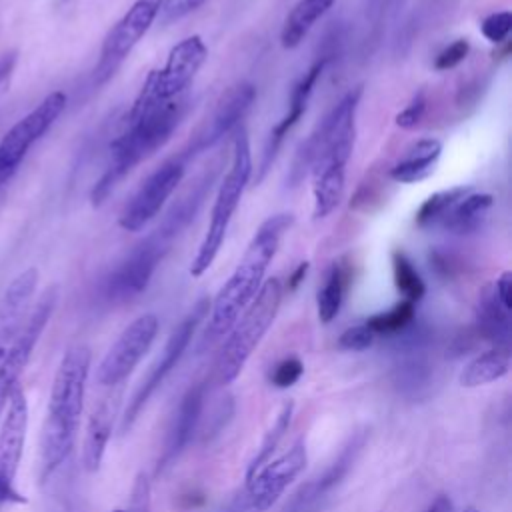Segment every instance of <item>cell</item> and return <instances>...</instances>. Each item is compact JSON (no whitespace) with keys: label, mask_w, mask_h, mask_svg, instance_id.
Wrapping results in <instances>:
<instances>
[{"label":"cell","mask_w":512,"mask_h":512,"mask_svg":"<svg viewBox=\"0 0 512 512\" xmlns=\"http://www.w3.org/2000/svg\"><path fill=\"white\" fill-rule=\"evenodd\" d=\"M362 86L344 94L338 104L320 120L312 134L298 146L288 170V186H298L312 172L314 220H322L336 210L344 196L346 164L354 150L356 110Z\"/></svg>","instance_id":"6da1fadb"},{"label":"cell","mask_w":512,"mask_h":512,"mask_svg":"<svg viewBox=\"0 0 512 512\" xmlns=\"http://www.w3.org/2000/svg\"><path fill=\"white\" fill-rule=\"evenodd\" d=\"M92 352L86 344L70 346L52 378L46 418L40 434V474L48 478L70 456L84 410Z\"/></svg>","instance_id":"7a4b0ae2"},{"label":"cell","mask_w":512,"mask_h":512,"mask_svg":"<svg viewBox=\"0 0 512 512\" xmlns=\"http://www.w3.org/2000/svg\"><path fill=\"white\" fill-rule=\"evenodd\" d=\"M294 216L290 212H280L266 218L252 240L248 242L240 262L236 264L230 278L222 284L218 294L210 304V322L206 328V338L216 340L234 326L252 298L264 284L266 270L274 260L282 236L290 230Z\"/></svg>","instance_id":"3957f363"},{"label":"cell","mask_w":512,"mask_h":512,"mask_svg":"<svg viewBox=\"0 0 512 512\" xmlns=\"http://www.w3.org/2000/svg\"><path fill=\"white\" fill-rule=\"evenodd\" d=\"M186 110L188 94H182L138 118L124 120V130L110 144V162L92 186V206H102L124 176L170 140Z\"/></svg>","instance_id":"277c9868"},{"label":"cell","mask_w":512,"mask_h":512,"mask_svg":"<svg viewBox=\"0 0 512 512\" xmlns=\"http://www.w3.org/2000/svg\"><path fill=\"white\" fill-rule=\"evenodd\" d=\"M282 282L278 278H268L234 326L228 330V338L216 360V380L218 384H230L238 378L246 366L252 352L262 342L264 334L274 324L280 304H282Z\"/></svg>","instance_id":"5b68a950"},{"label":"cell","mask_w":512,"mask_h":512,"mask_svg":"<svg viewBox=\"0 0 512 512\" xmlns=\"http://www.w3.org/2000/svg\"><path fill=\"white\" fill-rule=\"evenodd\" d=\"M252 176V152H250V140L246 130H240L234 140V152H232V164L226 172V176L220 182V188L216 192V200L212 204L210 222L206 228V234L192 258L190 274L202 276L216 260L228 226L232 222V216L240 204V198L246 190V184Z\"/></svg>","instance_id":"8992f818"},{"label":"cell","mask_w":512,"mask_h":512,"mask_svg":"<svg viewBox=\"0 0 512 512\" xmlns=\"http://www.w3.org/2000/svg\"><path fill=\"white\" fill-rule=\"evenodd\" d=\"M206 56H208V48L198 34L188 36V38L180 40L176 46H172L164 66L152 70L146 76V80H144V84L124 120L138 118V116L186 94V90L194 82L198 70L206 62Z\"/></svg>","instance_id":"52a82bcc"},{"label":"cell","mask_w":512,"mask_h":512,"mask_svg":"<svg viewBox=\"0 0 512 512\" xmlns=\"http://www.w3.org/2000/svg\"><path fill=\"white\" fill-rule=\"evenodd\" d=\"M56 304L58 286L52 284L40 294L26 320L20 324L16 336L4 348V354L0 358V418L4 414L10 394L16 390V386H20V376L26 370L42 332L52 318Z\"/></svg>","instance_id":"ba28073f"},{"label":"cell","mask_w":512,"mask_h":512,"mask_svg":"<svg viewBox=\"0 0 512 512\" xmlns=\"http://www.w3.org/2000/svg\"><path fill=\"white\" fill-rule=\"evenodd\" d=\"M306 460V446L298 440L288 452L258 468L226 512H268L284 490L304 472Z\"/></svg>","instance_id":"9c48e42d"},{"label":"cell","mask_w":512,"mask_h":512,"mask_svg":"<svg viewBox=\"0 0 512 512\" xmlns=\"http://www.w3.org/2000/svg\"><path fill=\"white\" fill-rule=\"evenodd\" d=\"M208 312H210V302L206 298H202L180 320V324L172 330V334L168 336L166 346H164L160 358L150 368L146 380H142V384L138 386V390L134 392V396L130 398V402H128V406L124 410V416H122V422H120V432L122 434H126L132 428V424L136 422L140 410L146 406L150 396L158 390V386L166 380V376L176 368V364L180 362L182 354L186 352V348H188V344H190L198 324L208 316Z\"/></svg>","instance_id":"30bf717a"},{"label":"cell","mask_w":512,"mask_h":512,"mask_svg":"<svg viewBox=\"0 0 512 512\" xmlns=\"http://www.w3.org/2000/svg\"><path fill=\"white\" fill-rule=\"evenodd\" d=\"M62 90L50 92L34 110L20 118L0 140V188L16 174L28 150L50 130L66 108Z\"/></svg>","instance_id":"8fae6325"},{"label":"cell","mask_w":512,"mask_h":512,"mask_svg":"<svg viewBox=\"0 0 512 512\" xmlns=\"http://www.w3.org/2000/svg\"><path fill=\"white\" fill-rule=\"evenodd\" d=\"M28 432V400L22 386L10 394L0 418V508L20 504L24 496L16 488V476Z\"/></svg>","instance_id":"7c38bea8"},{"label":"cell","mask_w":512,"mask_h":512,"mask_svg":"<svg viewBox=\"0 0 512 512\" xmlns=\"http://www.w3.org/2000/svg\"><path fill=\"white\" fill-rule=\"evenodd\" d=\"M164 0H136L124 16L108 30L104 36L100 58L94 70V80L98 84L106 82L118 66L128 58L134 46L144 38L150 30L152 22L158 18Z\"/></svg>","instance_id":"4fadbf2b"},{"label":"cell","mask_w":512,"mask_h":512,"mask_svg":"<svg viewBox=\"0 0 512 512\" xmlns=\"http://www.w3.org/2000/svg\"><path fill=\"white\" fill-rule=\"evenodd\" d=\"M186 158L174 156L160 164L136 190V194L124 206L118 224L126 232H140L150 220L158 216L166 200L174 194L184 178Z\"/></svg>","instance_id":"5bb4252c"},{"label":"cell","mask_w":512,"mask_h":512,"mask_svg":"<svg viewBox=\"0 0 512 512\" xmlns=\"http://www.w3.org/2000/svg\"><path fill=\"white\" fill-rule=\"evenodd\" d=\"M158 334V318L156 314H142L132 320L116 338V342L108 348L102 362L96 370L98 384L106 388H114L122 384L144 354L150 350L154 338Z\"/></svg>","instance_id":"9a60e30c"},{"label":"cell","mask_w":512,"mask_h":512,"mask_svg":"<svg viewBox=\"0 0 512 512\" xmlns=\"http://www.w3.org/2000/svg\"><path fill=\"white\" fill-rule=\"evenodd\" d=\"M168 248L170 244L164 242L156 232L148 234L106 278L104 296L110 302H126L138 296L148 286L156 266L160 264Z\"/></svg>","instance_id":"2e32d148"},{"label":"cell","mask_w":512,"mask_h":512,"mask_svg":"<svg viewBox=\"0 0 512 512\" xmlns=\"http://www.w3.org/2000/svg\"><path fill=\"white\" fill-rule=\"evenodd\" d=\"M328 64V58L322 56L318 58L306 72L304 76L294 84L292 92H290V100H288V110L286 114L272 126V130L268 132V138L264 142V148H262V156H260V162H258V168H256V184H260L268 170L272 168L274 160H276V154L284 142V138L288 136V132L298 124V120L304 116L306 108H308V100L312 96V90L318 82V78L322 76V70L326 68Z\"/></svg>","instance_id":"e0dca14e"},{"label":"cell","mask_w":512,"mask_h":512,"mask_svg":"<svg viewBox=\"0 0 512 512\" xmlns=\"http://www.w3.org/2000/svg\"><path fill=\"white\" fill-rule=\"evenodd\" d=\"M254 100H256V88L250 82H240L230 86L226 94H222L206 128L198 132V136H194V140L190 142V146L184 150L182 156L188 160L212 148L216 142H220L244 118V114L250 110Z\"/></svg>","instance_id":"ac0fdd59"},{"label":"cell","mask_w":512,"mask_h":512,"mask_svg":"<svg viewBox=\"0 0 512 512\" xmlns=\"http://www.w3.org/2000/svg\"><path fill=\"white\" fill-rule=\"evenodd\" d=\"M204 398H206V384H202V382L190 386L186 390V394L182 396V400L178 404V410H176V418H174V422L168 430L166 444H164L162 456L158 460L156 472H162L164 468H168L182 454V450L188 446V442L192 440V436L196 432V426L200 422Z\"/></svg>","instance_id":"d6986e66"},{"label":"cell","mask_w":512,"mask_h":512,"mask_svg":"<svg viewBox=\"0 0 512 512\" xmlns=\"http://www.w3.org/2000/svg\"><path fill=\"white\" fill-rule=\"evenodd\" d=\"M36 284H38V270L32 266L16 274L6 286L0 298V348H6L10 344L20 324L24 322V314L36 290Z\"/></svg>","instance_id":"ffe728a7"},{"label":"cell","mask_w":512,"mask_h":512,"mask_svg":"<svg viewBox=\"0 0 512 512\" xmlns=\"http://www.w3.org/2000/svg\"><path fill=\"white\" fill-rule=\"evenodd\" d=\"M114 416H116V396H104L94 404L88 424H86V434L82 442V464L86 472H96L104 460L108 440L112 436V426H114Z\"/></svg>","instance_id":"44dd1931"},{"label":"cell","mask_w":512,"mask_h":512,"mask_svg":"<svg viewBox=\"0 0 512 512\" xmlns=\"http://www.w3.org/2000/svg\"><path fill=\"white\" fill-rule=\"evenodd\" d=\"M216 176V166L204 174H200L194 184L176 200V204L168 210V214L164 216V220L154 228V232L166 240L168 244H172V240L194 220V216L198 214L210 186L212 180Z\"/></svg>","instance_id":"7402d4cb"},{"label":"cell","mask_w":512,"mask_h":512,"mask_svg":"<svg viewBox=\"0 0 512 512\" xmlns=\"http://www.w3.org/2000/svg\"><path fill=\"white\" fill-rule=\"evenodd\" d=\"M442 142L436 138H422L406 150V156L390 168V178L400 184H412L428 178L440 158Z\"/></svg>","instance_id":"603a6c76"},{"label":"cell","mask_w":512,"mask_h":512,"mask_svg":"<svg viewBox=\"0 0 512 512\" xmlns=\"http://www.w3.org/2000/svg\"><path fill=\"white\" fill-rule=\"evenodd\" d=\"M494 204V196L486 192H468L440 222V228L454 234L476 232L486 220L488 210Z\"/></svg>","instance_id":"cb8c5ba5"},{"label":"cell","mask_w":512,"mask_h":512,"mask_svg":"<svg viewBox=\"0 0 512 512\" xmlns=\"http://www.w3.org/2000/svg\"><path fill=\"white\" fill-rule=\"evenodd\" d=\"M336 0H300L290 14L284 20L280 42L284 48H296L308 32L314 28V24L332 8Z\"/></svg>","instance_id":"d4e9b609"},{"label":"cell","mask_w":512,"mask_h":512,"mask_svg":"<svg viewBox=\"0 0 512 512\" xmlns=\"http://www.w3.org/2000/svg\"><path fill=\"white\" fill-rule=\"evenodd\" d=\"M510 370V350L494 346L470 360L460 372V384L464 388H478L504 378Z\"/></svg>","instance_id":"484cf974"},{"label":"cell","mask_w":512,"mask_h":512,"mask_svg":"<svg viewBox=\"0 0 512 512\" xmlns=\"http://www.w3.org/2000/svg\"><path fill=\"white\" fill-rule=\"evenodd\" d=\"M478 328L498 348L510 350V312L496 300L492 286H486L478 300Z\"/></svg>","instance_id":"4316f807"},{"label":"cell","mask_w":512,"mask_h":512,"mask_svg":"<svg viewBox=\"0 0 512 512\" xmlns=\"http://www.w3.org/2000/svg\"><path fill=\"white\" fill-rule=\"evenodd\" d=\"M346 284H348L346 266L340 262H334L328 268V272L324 276V284L320 286L318 296H316V310H318L320 322L328 324L338 316V312L342 308Z\"/></svg>","instance_id":"83f0119b"},{"label":"cell","mask_w":512,"mask_h":512,"mask_svg":"<svg viewBox=\"0 0 512 512\" xmlns=\"http://www.w3.org/2000/svg\"><path fill=\"white\" fill-rule=\"evenodd\" d=\"M292 414H294V402L288 400V402L282 404L278 416L274 418L272 426L266 430V434H264V438H262V442H260L256 454L252 456V460H250V464H248V468H246V480H248L258 468H262L268 460H272L274 450L278 448L280 440L284 438V434H286L288 428H290Z\"/></svg>","instance_id":"f1b7e54d"},{"label":"cell","mask_w":512,"mask_h":512,"mask_svg":"<svg viewBox=\"0 0 512 512\" xmlns=\"http://www.w3.org/2000/svg\"><path fill=\"white\" fill-rule=\"evenodd\" d=\"M468 192H472L470 186H454V188H448V190L428 196L416 212V224L420 228L440 226V222L452 210V206L456 202H460Z\"/></svg>","instance_id":"f546056e"},{"label":"cell","mask_w":512,"mask_h":512,"mask_svg":"<svg viewBox=\"0 0 512 512\" xmlns=\"http://www.w3.org/2000/svg\"><path fill=\"white\" fill-rule=\"evenodd\" d=\"M392 272H394V284L396 290L404 296V300L416 304L426 294V284L422 276L418 274L416 266L408 258V254L400 248L392 250Z\"/></svg>","instance_id":"4dcf8cb0"},{"label":"cell","mask_w":512,"mask_h":512,"mask_svg":"<svg viewBox=\"0 0 512 512\" xmlns=\"http://www.w3.org/2000/svg\"><path fill=\"white\" fill-rule=\"evenodd\" d=\"M412 320H414V304L408 300H402L390 310L370 316L364 324L374 332V336L378 334L392 336L406 330L412 324Z\"/></svg>","instance_id":"1f68e13d"},{"label":"cell","mask_w":512,"mask_h":512,"mask_svg":"<svg viewBox=\"0 0 512 512\" xmlns=\"http://www.w3.org/2000/svg\"><path fill=\"white\" fill-rule=\"evenodd\" d=\"M362 444H364V434H360V436H354L350 442H348V446L340 452V456H338V460L326 470V474L318 480V486H316V496L320 494V492H326L328 488H332L346 472H348V468L352 466V462H354V458H356V454H358V450L362 448Z\"/></svg>","instance_id":"d6a6232c"},{"label":"cell","mask_w":512,"mask_h":512,"mask_svg":"<svg viewBox=\"0 0 512 512\" xmlns=\"http://www.w3.org/2000/svg\"><path fill=\"white\" fill-rule=\"evenodd\" d=\"M512 30V12L502 10V12H494L490 16H486L480 24V32L488 42L500 44L508 38Z\"/></svg>","instance_id":"836d02e7"},{"label":"cell","mask_w":512,"mask_h":512,"mask_svg":"<svg viewBox=\"0 0 512 512\" xmlns=\"http://www.w3.org/2000/svg\"><path fill=\"white\" fill-rule=\"evenodd\" d=\"M304 374V364L300 358L296 356H288L282 358L270 372V382L276 388H288L292 384H296L300 380V376Z\"/></svg>","instance_id":"e575fe53"},{"label":"cell","mask_w":512,"mask_h":512,"mask_svg":"<svg viewBox=\"0 0 512 512\" xmlns=\"http://www.w3.org/2000/svg\"><path fill=\"white\" fill-rule=\"evenodd\" d=\"M374 332L366 326V324H358V326H350L346 328L340 338H338V346L342 350H352V352H362L366 348H370L374 344Z\"/></svg>","instance_id":"d590c367"},{"label":"cell","mask_w":512,"mask_h":512,"mask_svg":"<svg viewBox=\"0 0 512 512\" xmlns=\"http://www.w3.org/2000/svg\"><path fill=\"white\" fill-rule=\"evenodd\" d=\"M470 52V42L466 38L454 40L452 44H448L434 60V68L436 70H450L456 68L460 62H464V58Z\"/></svg>","instance_id":"8d00e7d4"},{"label":"cell","mask_w":512,"mask_h":512,"mask_svg":"<svg viewBox=\"0 0 512 512\" xmlns=\"http://www.w3.org/2000/svg\"><path fill=\"white\" fill-rule=\"evenodd\" d=\"M424 112H426V96L420 90L412 96V100L406 104V108L396 114V124L404 130H412L422 120Z\"/></svg>","instance_id":"74e56055"},{"label":"cell","mask_w":512,"mask_h":512,"mask_svg":"<svg viewBox=\"0 0 512 512\" xmlns=\"http://www.w3.org/2000/svg\"><path fill=\"white\" fill-rule=\"evenodd\" d=\"M204 2L206 0H164L158 16L164 22H174V20H180V18L188 16L190 12L198 10Z\"/></svg>","instance_id":"f35d334b"},{"label":"cell","mask_w":512,"mask_h":512,"mask_svg":"<svg viewBox=\"0 0 512 512\" xmlns=\"http://www.w3.org/2000/svg\"><path fill=\"white\" fill-rule=\"evenodd\" d=\"M126 512H150V480L142 472L134 480L130 506Z\"/></svg>","instance_id":"ab89813d"},{"label":"cell","mask_w":512,"mask_h":512,"mask_svg":"<svg viewBox=\"0 0 512 512\" xmlns=\"http://www.w3.org/2000/svg\"><path fill=\"white\" fill-rule=\"evenodd\" d=\"M492 290H494L496 300L502 304V308H506L510 312L512 310V272L504 270L498 276V280L494 282Z\"/></svg>","instance_id":"60d3db41"},{"label":"cell","mask_w":512,"mask_h":512,"mask_svg":"<svg viewBox=\"0 0 512 512\" xmlns=\"http://www.w3.org/2000/svg\"><path fill=\"white\" fill-rule=\"evenodd\" d=\"M396 0H366V14L372 20H380Z\"/></svg>","instance_id":"b9f144b4"},{"label":"cell","mask_w":512,"mask_h":512,"mask_svg":"<svg viewBox=\"0 0 512 512\" xmlns=\"http://www.w3.org/2000/svg\"><path fill=\"white\" fill-rule=\"evenodd\" d=\"M308 268H310V264H308L306 260L300 262V264L294 268V272L290 274L286 288H288V290H296V288L304 282V278H306V274H308Z\"/></svg>","instance_id":"7bdbcfd3"},{"label":"cell","mask_w":512,"mask_h":512,"mask_svg":"<svg viewBox=\"0 0 512 512\" xmlns=\"http://www.w3.org/2000/svg\"><path fill=\"white\" fill-rule=\"evenodd\" d=\"M14 64H16V50L4 52V54L0 56V82H2V80H6V78L10 76V72H12Z\"/></svg>","instance_id":"ee69618b"},{"label":"cell","mask_w":512,"mask_h":512,"mask_svg":"<svg viewBox=\"0 0 512 512\" xmlns=\"http://www.w3.org/2000/svg\"><path fill=\"white\" fill-rule=\"evenodd\" d=\"M422 512H452V502L448 496H438L436 500H432Z\"/></svg>","instance_id":"f6af8a7d"},{"label":"cell","mask_w":512,"mask_h":512,"mask_svg":"<svg viewBox=\"0 0 512 512\" xmlns=\"http://www.w3.org/2000/svg\"><path fill=\"white\" fill-rule=\"evenodd\" d=\"M462 512H480V510H478V508H474V506H468V508H464Z\"/></svg>","instance_id":"bcb514c9"},{"label":"cell","mask_w":512,"mask_h":512,"mask_svg":"<svg viewBox=\"0 0 512 512\" xmlns=\"http://www.w3.org/2000/svg\"><path fill=\"white\" fill-rule=\"evenodd\" d=\"M2 354H4V348H0V358H2Z\"/></svg>","instance_id":"7dc6e473"},{"label":"cell","mask_w":512,"mask_h":512,"mask_svg":"<svg viewBox=\"0 0 512 512\" xmlns=\"http://www.w3.org/2000/svg\"><path fill=\"white\" fill-rule=\"evenodd\" d=\"M114 512H124V510H114Z\"/></svg>","instance_id":"c3c4849f"}]
</instances>
